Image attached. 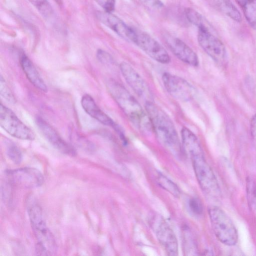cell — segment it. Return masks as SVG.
<instances>
[{
    "instance_id": "cell-1",
    "label": "cell",
    "mask_w": 256,
    "mask_h": 256,
    "mask_svg": "<svg viewBox=\"0 0 256 256\" xmlns=\"http://www.w3.org/2000/svg\"><path fill=\"white\" fill-rule=\"evenodd\" d=\"M107 88L112 98L135 127L144 134L152 132V128L148 114L134 96L114 80L109 81Z\"/></svg>"
},
{
    "instance_id": "cell-2",
    "label": "cell",
    "mask_w": 256,
    "mask_h": 256,
    "mask_svg": "<svg viewBox=\"0 0 256 256\" xmlns=\"http://www.w3.org/2000/svg\"><path fill=\"white\" fill-rule=\"evenodd\" d=\"M145 109L159 141L174 154L181 152V146L174 126L169 116L152 102L145 103Z\"/></svg>"
},
{
    "instance_id": "cell-3",
    "label": "cell",
    "mask_w": 256,
    "mask_h": 256,
    "mask_svg": "<svg viewBox=\"0 0 256 256\" xmlns=\"http://www.w3.org/2000/svg\"><path fill=\"white\" fill-rule=\"evenodd\" d=\"M32 228L37 240L36 251L40 255H52L56 250V244L52 234L43 218L40 206L32 202L28 208Z\"/></svg>"
},
{
    "instance_id": "cell-4",
    "label": "cell",
    "mask_w": 256,
    "mask_h": 256,
    "mask_svg": "<svg viewBox=\"0 0 256 256\" xmlns=\"http://www.w3.org/2000/svg\"><path fill=\"white\" fill-rule=\"evenodd\" d=\"M208 214L212 230L217 238L224 244L228 246L235 245L238 239V232L228 215L216 206L209 208Z\"/></svg>"
},
{
    "instance_id": "cell-5",
    "label": "cell",
    "mask_w": 256,
    "mask_h": 256,
    "mask_svg": "<svg viewBox=\"0 0 256 256\" xmlns=\"http://www.w3.org/2000/svg\"><path fill=\"white\" fill-rule=\"evenodd\" d=\"M0 124L11 136L16 138L32 140L35 138L34 132L24 124L8 108L0 104Z\"/></svg>"
},
{
    "instance_id": "cell-6",
    "label": "cell",
    "mask_w": 256,
    "mask_h": 256,
    "mask_svg": "<svg viewBox=\"0 0 256 256\" xmlns=\"http://www.w3.org/2000/svg\"><path fill=\"white\" fill-rule=\"evenodd\" d=\"M198 182L203 191L211 196H218L220 190L218 184L211 168L204 156L192 159Z\"/></svg>"
},
{
    "instance_id": "cell-7",
    "label": "cell",
    "mask_w": 256,
    "mask_h": 256,
    "mask_svg": "<svg viewBox=\"0 0 256 256\" xmlns=\"http://www.w3.org/2000/svg\"><path fill=\"white\" fill-rule=\"evenodd\" d=\"M135 30L134 44L156 61L163 64L170 62L168 52L158 41L147 33L136 29Z\"/></svg>"
},
{
    "instance_id": "cell-8",
    "label": "cell",
    "mask_w": 256,
    "mask_h": 256,
    "mask_svg": "<svg viewBox=\"0 0 256 256\" xmlns=\"http://www.w3.org/2000/svg\"><path fill=\"white\" fill-rule=\"evenodd\" d=\"M198 41L203 50L216 62L222 63L226 58V50L222 41L211 30L198 28Z\"/></svg>"
},
{
    "instance_id": "cell-9",
    "label": "cell",
    "mask_w": 256,
    "mask_h": 256,
    "mask_svg": "<svg viewBox=\"0 0 256 256\" xmlns=\"http://www.w3.org/2000/svg\"><path fill=\"white\" fill-rule=\"evenodd\" d=\"M151 225L162 246L168 256L178 254L176 236L166 222L162 217L156 216L152 219Z\"/></svg>"
},
{
    "instance_id": "cell-10",
    "label": "cell",
    "mask_w": 256,
    "mask_h": 256,
    "mask_svg": "<svg viewBox=\"0 0 256 256\" xmlns=\"http://www.w3.org/2000/svg\"><path fill=\"white\" fill-rule=\"evenodd\" d=\"M6 176L15 186L22 188H34L42 184L44 178L36 168L30 167L8 170Z\"/></svg>"
},
{
    "instance_id": "cell-11",
    "label": "cell",
    "mask_w": 256,
    "mask_h": 256,
    "mask_svg": "<svg viewBox=\"0 0 256 256\" xmlns=\"http://www.w3.org/2000/svg\"><path fill=\"white\" fill-rule=\"evenodd\" d=\"M162 80L167 92L175 98L186 102L193 98L195 94L194 88L184 78L164 72L162 76Z\"/></svg>"
},
{
    "instance_id": "cell-12",
    "label": "cell",
    "mask_w": 256,
    "mask_h": 256,
    "mask_svg": "<svg viewBox=\"0 0 256 256\" xmlns=\"http://www.w3.org/2000/svg\"><path fill=\"white\" fill-rule=\"evenodd\" d=\"M96 16L105 26L110 29L124 40L134 43L136 38V30L126 24L122 19L112 12L104 10L96 11Z\"/></svg>"
},
{
    "instance_id": "cell-13",
    "label": "cell",
    "mask_w": 256,
    "mask_h": 256,
    "mask_svg": "<svg viewBox=\"0 0 256 256\" xmlns=\"http://www.w3.org/2000/svg\"><path fill=\"white\" fill-rule=\"evenodd\" d=\"M120 70L127 84L134 92L146 102H152V95L146 82L129 64L122 62L120 66Z\"/></svg>"
},
{
    "instance_id": "cell-14",
    "label": "cell",
    "mask_w": 256,
    "mask_h": 256,
    "mask_svg": "<svg viewBox=\"0 0 256 256\" xmlns=\"http://www.w3.org/2000/svg\"><path fill=\"white\" fill-rule=\"evenodd\" d=\"M36 123L44 136L56 148L61 152L70 156H74L76 151L57 132L56 130L41 117H37Z\"/></svg>"
},
{
    "instance_id": "cell-15",
    "label": "cell",
    "mask_w": 256,
    "mask_h": 256,
    "mask_svg": "<svg viewBox=\"0 0 256 256\" xmlns=\"http://www.w3.org/2000/svg\"><path fill=\"white\" fill-rule=\"evenodd\" d=\"M165 41L171 52L180 60L192 66H198L199 60L196 54L182 40L166 36Z\"/></svg>"
},
{
    "instance_id": "cell-16",
    "label": "cell",
    "mask_w": 256,
    "mask_h": 256,
    "mask_svg": "<svg viewBox=\"0 0 256 256\" xmlns=\"http://www.w3.org/2000/svg\"><path fill=\"white\" fill-rule=\"evenodd\" d=\"M80 103L84 110L92 118L104 125L112 127L118 133L122 130L110 118L100 109L90 95L86 94L83 96Z\"/></svg>"
},
{
    "instance_id": "cell-17",
    "label": "cell",
    "mask_w": 256,
    "mask_h": 256,
    "mask_svg": "<svg viewBox=\"0 0 256 256\" xmlns=\"http://www.w3.org/2000/svg\"><path fill=\"white\" fill-rule=\"evenodd\" d=\"M183 147L191 160L204 156V153L196 136L190 130L184 128L181 130Z\"/></svg>"
},
{
    "instance_id": "cell-18",
    "label": "cell",
    "mask_w": 256,
    "mask_h": 256,
    "mask_svg": "<svg viewBox=\"0 0 256 256\" xmlns=\"http://www.w3.org/2000/svg\"><path fill=\"white\" fill-rule=\"evenodd\" d=\"M20 62L22 68L29 81L40 90L46 92L48 88L46 84L29 58L23 54L21 56Z\"/></svg>"
},
{
    "instance_id": "cell-19",
    "label": "cell",
    "mask_w": 256,
    "mask_h": 256,
    "mask_svg": "<svg viewBox=\"0 0 256 256\" xmlns=\"http://www.w3.org/2000/svg\"><path fill=\"white\" fill-rule=\"evenodd\" d=\"M241 6L246 20L256 30V0H236Z\"/></svg>"
},
{
    "instance_id": "cell-20",
    "label": "cell",
    "mask_w": 256,
    "mask_h": 256,
    "mask_svg": "<svg viewBox=\"0 0 256 256\" xmlns=\"http://www.w3.org/2000/svg\"><path fill=\"white\" fill-rule=\"evenodd\" d=\"M184 14L188 20L192 24L196 26L198 28H206L211 30L210 26L206 20L195 10L190 8H186Z\"/></svg>"
},
{
    "instance_id": "cell-21",
    "label": "cell",
    "mask_w": 256,
    "mask_h": 256,
    "mask_svg": "<svg viewBox=\"0 0 256 256\" xmlns=\"http://www.w3.org/2000/svg\"><path fill=\"white\" fill-rule=\"evenodd\" d=\"M220 6L222 11L231 18L238 22L242 20L240 13L230 0H222Z\"/></svg>"
},
{
    "instance_id": "cell-22",
    "label": "cell",
    "mask_w": 256,
    "mask_h": 256,
    "mask_svg": "<svg viewBox=\"0 0 256 256\" xmlns=\"http://www.w3.org/2000/svg\"><path fill=\"white\" fill-rule=\"evenodd\" d=\"M158 184L166 190L171 194L172 196L178 197L180 195V190L178 186L168 178L160 174L157 178Z\"/></svg>"
},
{
    "instance_id": "cell-23",
    "label": "cell",
    "mask_w": 256,
    "mask_h": 256,
    "mask_svg": "<svg viewBox=\"0 0 256 256\" xmlns=\"http://www.w3.org/2000/svg\"><path fill=\"white\" fill-rule=\"evenodd\" d=\"M6 152L9 159L14 164H18L22 162V153L20 149L13 142H6Z\"/></svg>"
},
{
    "instance_id": "cell-24",
    "label": "cell",
    "mask_w": 256,
    "mask_h": 256,
    "mask_svg": "<svg viewBox=\"0 0 256 256\" xmlns=\"http://www.w3.org/2000/svg\"><path fill=\"white\" fill-rule=\"evenodd\" d=\"M44 16L48 17L52 14L53 10L47 0H28Z\"/></svg>"
},
{
    "instance_id": "cell-25",
    "label": "cell",
    "mask_w": 256,
    "mask_h": 256,
    "mask_svg": "<svg viewBox=\"0 0 256 256\" xmlns=\"http://www.w3.org/2000/svg\"><path fill=\"white\" fill-rule=\"evenodd\" d=\"M248 200L252 207L256 208V184L251 178H248L246 183Z\"/></svg>"
},
{
    "instance_id": "cell-26",
    "label": "cell",
    "mask_w": 256,
    "mask_h": 256,
    "mask_svg": "<svg viewBox=\"0 0 256 256\" xmlns=\"http://www.w3.org/2000/svg\"><path fill=\"white\" fill-rule=\"evenodd\" d=\"M0 93L1 96L9 102L14 104L16 102L13 94L2 76L0 78Z\"/></svg>"
},
{
    "instance_id": "cell-27",
    "label": "cell",
    "mask_w": 256,
    "mask_h": 256,
    "mask_svg": "<svg viewBox=\"0 0 256 256\" xmlns=\"http://www.w3.org/2000/svg\"><path fill=\"white\" fill-rule=\"evenodd\" d=\"M96 56L98 60L104 64H114V60L112 56L106 52L100 49L96 52Z\"/></svg>"
},
{
    "instance_id": "cell-28",
    "label": "cell",
    "mask_w": 256,
    "mask_h": 256,
    "mask_svg": "<svg viewBox=\"0 0 256 256\" xmlns=\"http://www.w3.org/2000/svg\"><path fill=\"white\" fill-rule=\"evenodd\" d=\"M104 10L112 12L115 8L116 0H95Z\"/></svg>"
},
{
    "instance_id": "cell-29",
    "label": "cell",
    "mask_w": 256,
    "mask_h": 256,
    "mask_svg": "<svg viewBox=\"0 0 256 256\" xmlns=\"http://www.w3.org/2000/svg\"><path fill=\"white\" fill-rule=\"evenodd\" d=\"M190 207L193 212L200 214L202 212V206L200 202L197 198H192L190 200Z\"/></svg>"
},
{
    "instance_id": "cell-30",
    "label": "cell",
    "mask_w": 256,
    "mask_h": 256,
    "mask_svg": "<svg viewBox=\"0 0 256 256\" xmlns=\"http://www.w3.org/2000/svg\"><path fill=\"white\" fill-rule=\"evenodd\" d=\"M147 6L153 8H160L163 7L164 4L160 0H140Z\"/></svg>"
},
{
    "instance_id": "cell-31",
    "label": "cell",
    "mask_w": 256,
    "mask_h": 256,
    "mask_svg": "<svg viewBox=\"0 0 256 256\" xmlns=\"http://www.w3.org/2000/svg\"><path fill=\"white\" fill-rule=\"evenodd\" d=\"M250 132L252 138L256 141V114L253 116L251 120Z\"/></svg>"
}]
</instances>
